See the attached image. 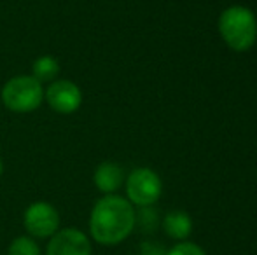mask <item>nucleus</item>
<instances>
[{"label":"nucleus","mask_w":257,"mask_h":255,"mask_svg":"<svg viewBox=\"0 0 257 255\" xmlns=\"http://www.w3.org/2000/svg\"><path fill=\"white\" fill-rule=\"evenodd\" d=\"M44 102V88L32 75H16L2 88V103L16 114L34 112Z\"/></svg>","instance_id":"7ed1b4c3"},{"label":"nucleus","mask_w":257,"mask_h":255,"mask_svg":"<svg viewBox=\"0 0 257 255\" xmlns=\"http://www.w3.org/2000/svg\"><path fill=\"white\" fill-rule=\"evenodd\" d=\"M163 231L177 241H186L193 232V218L184 210H170L163 217Z\"/></svg>","instance_id":"1a4fd4ad"},{"label":"nucleus","mask_w":257,"mask_h":255,"mask_svg":"<svg viewBox=\"0 0 257 255\" xmlns=\"http://www.w3.org/2000/svg\"><path fill=\"white\" fill-rule=\"evenodd\" d=\"M46 255H93V250L84 232L67 227L58 229L51 236Z\"/></svg>","instance_id":"0eeeda50"},{"label":"nucleus","mask_w":257,"mask_h":255,"mask_svg":"<svg viewBox=\"0 0 257 255\" xmlns=\"http://www.w3.org/2000/svg\"><path fill=\"white\" fill-rule=\"evenodd\" d=\"M166 255H206V252L200 245L191 241H179L175 246L166 252Z\"/></svg>","instance_id":"ddd939ff"},{"label":"nucleus","mask_w":257,"mask_h":255,"mask_svg":"<svg viewBox=\"0 0 257 255\" xmlns=\"http://www.w3.org/2000/svg\"><path fill=\"white\" fill-rule=\"evenodd\" d=\"M9 255H42L41 246L32 236H20L13 239L9 245Z\"/></svg>","instance_id":"f8f14e48"},{"label":"nucleus","mask_w":257,"mask_h":255,"mask_svg":"<svg viewBox=\"0 0 257 255\" xmlns=\"http://www.w3.org/2000/svg\"><path fill=\"white\" fill-rule=\"evenodd\" d=\"M23 224L32 238H51L60 229V215L53 204L37 201L25 210Z\"/></svg>","instance_id":"39448f33"},{"label":"nucleus","mask_w":257,"mask_h":255,"mask_svg":"<svg viewBox=\"0 0 257 255\" xmlns=\"http://www.w3.org/2000/svg\"><path fill=\"white\" fill-rule=\"evenodd\" d=\"M124 170L121 164L114 163V161H105V163L98 164L93 175V182H95L96 189L105 194H114L124 184Z\"/></svg>","instance_id":"6e6552de"},{"label":"nucleus","mask_w":257,"mask_h":255,"mask_svg":"<svg viewBox=\"0 0 257 255\" xmlns=\"http://www.w3.org/2000/svg\"><path fill=\"white\" fill-rule=\"evenodd\" d=\"M32 70H34L32 77H35L42 84V82H49L56 79V75L60 74V63H58V60L54 56H39L34 62Z\"/></svg>","instance_id":"9d476101"},{"label":"nucleus","mask_w":257,"mask_h":255,"mask_svg":"<svg viewBox=\"0 0 257 255\" xmlns=\"http://www.w3.org/2000/svg\"><path fill=\"white\" fill-rule=\"evenodd\" d=\"M135 229V208L126 197L107 194L95 203L89 217V232L100 245L122 243Z\"/></svg>","instance_id":"f257e3e1"},{"label":"nucleus","mask_w":257,"mask_h":255,"mask_svg":"<svg viewBox=\"0 0 257 255\" xmlns=\"http://www.w3.org/2000/svg\"><path fill=\"white\" fill-rule=\"evenodd\" d=\"M139 255H166V250L163 248V246L159 245V243L144 241L142 245H140Z\"/></svg>","instance_id":"4468645a"},{"label":"nucleus","mask_w":257,"mask_h":255,"mask_svg":"<svg viewBox=\"0 0 257 255\" xmlns=\"http://www.w3.org/2000/svg\"><path fill=\"white\" fill-rule=\"evenodd\" d=\"M139 225L140 231L154 232L159 225V215L153 206H142L135 211V227Z\"/></svg>","instance_id":"9b49d317"},{"label":"nucleus","mask_w":257,"mask_h":255,"mask_svg":"<svg viewBox=\"0 0 257 255\" xmlns=\"http://www.w3.org/2000/svg\"><path fill=\"white\" fill-rule=\"evenodd\" d=\"M46 102L51 107L54 112L63 114H74L75 110H79L82 103V93L79 89L77 84H74L72 81H54L44 93Z\"/></svg>","instance_id":"423d86ee"},{"label":"nucleus","mask_w":257,"mask_h":255,"mask_svg":"<svg viewBox=\"0 0 257 255\" xmlns=\"http://www.w3.org/2000/svg\"><path fill=\"white\" fill-rule=\"evenodd\" d=\"M224 44L236 53L254 48L257 41V18L248 7L231 6L224 9L217 21Z\"/></svg>","instance_id":"f03ea898"},{"label":"nucleus","mask_w":257,"mask_h":255,"mask_svg":"<svg viewBox=\"0 0 257 255\" xmlns=\"http://www.w3.org/2000/svg\"><path fill=\"white\" fill-rule=\"evenodd\" d=\"M126 199L132 204L142 206H153L163 194L161 177L151 168H135L126 178Z\"/></svg>","instance_id":"20e7f679"},{"label":"nucleus","mask_w":257,"mask_h":255,"mask_svg":"<svg viewBox=\"0 0 257 255\" xmlns=\"http://www.w3.org/2000/svg\"><path fill=\"white\" fill-rule=\"evenodd\" d=\"M2 173H4V161L0 159V175H2Z\"/></svg>","instance_id":"2eb2a0df"}]
</instances>
